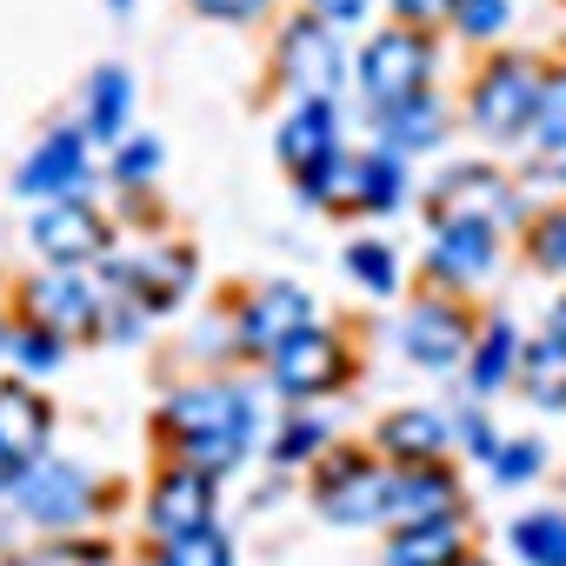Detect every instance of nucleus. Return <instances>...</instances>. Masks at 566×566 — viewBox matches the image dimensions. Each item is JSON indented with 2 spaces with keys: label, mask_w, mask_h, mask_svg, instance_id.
<instances>
[{
  "label": "nucleus",
  "mask_w": 566,
  "mask_h": 566,
  "mask_svg": "<svg viewBox=\"0 0 566 566\" xmlns=\"http://www.w3.org/2000/svg\"><path fill=\"white\" fill-rule=\"evenodd\" d=\"M427 67H433L427 41H420L413 28H394V34H374V41H367V54H360V87H367L380 107H400V101L420 94Z\"/></svg>",
  "instance_id": "1"
},
{
  "label": "nucleus",
  "mask_w": 566,
  "mask_h": 566,
  "mask_svg": "<svg viewBox=\"0 0 566 566\" xmlns=\"http://www.w3.org/2000/svg\"><path fill=\"white\" fill-rule=\"evenodd\" d=\"M539 74L526 67V61H493L486 67V81H480V94H473V120L486 127V134H520V127H533V114H539Z\"/></svg>",
  "instance_id": "2"
},
{
  "label": "nucleus",
  "mask_w": 566,
  "mask_h": 566,
  "mask_svg": "<svg viewBox=\"0 0 566 566\" xmlns=\"http://www.w3.org/2000/svg\"><path fill=\"white\" fill-rule=\"evenodd\" d=\"M167 420L180 427V447H187V440H253L260 413L233 387H187L167 400Z\"/></svg>",
  "instance_id": "3"
},
{
  "label": "nucleus",
  "mask_w": 566,
  "mask_h": 566,
  "mask_svg": "<svg viewBox=\"0 0 566 566\" xmlns=\"http://www.w3.org/2000/svg\"><path fill=\"white\" fill-rule=\"evenodd\" d=\"M14 493H21V513L28 520H41V526H74L81 513H87V473L81 467H67V460H34L21 480H14Z\"/></svg>",
  "instance_id": "4"
},
{
  "label": "nucleus",
  "mask_w": 566,
  "mask_h": 566,
  "mask_svg": "<svg viewBox=\"0 0 566 566\" xmlns=\"http://www.w3.org/2000/svg\"><path fill=\"white\" fill-rule=\"evenodd\" d=\"M506 207H513L506 200V180L486 174V167H453L440 180V193H433V220L440 227H493Z\"/></svg>",
  "instance_id": "5"
},
{
  "label": "nucleus",
  "mask_w": 566,
  "mask_h": 566,
  "mask_svg": "<svg viewBox=\"0 0 566 566\" xmlns=\"http://www.w3.org/2000/svg\"><path fill=\"white\" fill-rule=\"evenodd\" d=\"M147 520H154V533H160V539L207 533V526H213V480H207V473H193V467L167 473V480L154 486V500H147Z\"/></svg>",
  "instance_id": "6"
},
{
  "label": "nucleus",
  "mask_w": 566,
  "mask_h": 566,
  "mask_svg": "<svg viewBox=\"0 0 566 566\" xmlns=\"http://www.w3.org/2000/svg\"><path fill=\"white\" fill-rule=\"evenodd\" d=\"M280 61H287V81L307 94V101H327L334 87H340V48H334V34L321 28V21H301V28H287V41H280Z\"/></svg>",
  "instance_id": "7"
},
{
  "label": "nucleus",
  "mask_w": 566,
  "mask_h": 566,
  "mask_svg": "<svg viewBox=\"0 0 566 566\" xmlns=\"http://www.w3.org/2000/svg\"><path fill=\"white\" fill-rule=\"evenodd\" d=\"M34 247H41L48 260L74 266V260H94V253L107 247V227H101L81 200H48V207L34 213Z\"/></svg>",
  "instance_id": "8"
},
{
  "label": "nucleus",
  "mask_w": 566,
  "mask_h": 566,
  "mask_svg": "<svg viewBox=\"0 0 566 566\" xmlns=\"http://www.w3.org/2000/svg\"><path fill=\"white\" fill-rule=\"evenodd\" d=\"M273 380H280V394H327L334 380H340V347L321 334V327H307V334H294L287 347L273 354Z\"/></svg>",
  "instance_id": "9"
},
{
  "label": "nucleus",
  "mask_w": 566,
  "mask_h": 566,
  "mask_svg": "<svg viewBox=\"0 0 566 566\" xmlns=\"http://www.w3.org/2000/svg\"><path fill=\"white\" fill-rule=\"evenodd\" d=\"M81 187H87V147H81V134H48L41 147H34V160L21 167V193H54V200H81Z\"/></svg>",
  "instance_id": "10"
},
{
  "label": "nucleus",
  "mask_w": 566,
  "mask_h": 566,
  "mask_svg": "<svg viewBox=\"0 0 566 566\" xmlns=\"http://www.w3.org/2000/svg\"><path fill=\"white\" fill-rule=\"evenodd\" d=\"M314 327V307H307V294L301 287H260L253 294V307L240 314V334H247V347H287L294 334H307Z\"/></svg>",
  "instance_id": "11"
},
{
  "label": "nucleus",
  "mask_w": 566,
  "mask_h": 566,
  "mask_svg": "<svg viewBox=\"0 0 566 566\" xmlns=\"http://www.w3.org/2000/svg\"><path fill=\"white\" fill-rule=\"evenodd\" d=\"M387 500H394V480H380V473L360 467V460H347V467L321 486V506H327V520H340V526H367V520H380Z\"/></svg>",
  "instance_id": "12"
},
{
  "label": "nucleus",
  "mask_w": 566,
  "mask_h": 566,
  "mask_svg": "<svg viewBox=\"0 0 566 566\" xmlns=\"http://www.w3.org/2000/svg\"><path fill=\"white\" fill-rule=\"evenodd\" d=\"M280 160H287L301 180L334 160V107L327 101H301L294 107V120L280 127Z\"/></svg>",
  "instance_id": "13"
},
{
  "label": "nucleus",
  "mask_w": 566,
  "mask_h": 566,
  "mask_svg": "<svg viewBox=\"0 0 566 566\" xmlns=\"http://www.w3.org/2000/svg\"><path fill=\"white\" fill-rule=\"evenodd\" d=\"M28 301H34V314H41V327H74V334H87V327H101V287H94V280H74V273H54V280H41V287H34Z\"/></svg>",
  "instance_id": "14"
},
{
  "label": "nucleus",
  "mask_w": 566,
  "mask_h": 566,
  "mask_svg": "<svg viewBox=\"0 0 566 566\" xmlns=\"http://www.w3.org/2000/svg\"><path fill=\"white\" fill-rule=\"evenodd\" d=\"M387 520L400 526H433V520H453V480L440 467H413L394 480V500H387Z\"/></svg>",
  "instance_id": "15"
},
{
  "label": "nucleus",
  "mask_w": 566,
  "mask_h": 566,
  "mask_svg": "<svg viewBox=\"0 0 566 566\" xmlns=\"http://www.w3.org/2000/svg\"><path fill=\"white\" fill-rule=\"evenodd\" d=\"M407 354H413L420 367L460 360V354H467V321H460L453 307H413V314H407Z\"/></svg>",
  "instance_id": "16"
},
{
  "label": "nucleus",
  "mask_w": 566,
  "mask_h": 566,
  "mask_svg": "<svg viewBox=\"0 0 566 566\" xmlns=\"http://www.w3.org/2000/svg\"><path fill=\"white\" fill-rule=\"evenodd\" d=\"M0 447H8L21 467H34L41 447H48V413H41V400L28 387H0Z\"/></svg>",
  "instance_id": "17"
},
{
  "label": "nucleus",
  "mask_w": 566,
  "mask_h": 566,
  "mask_svg": "<svg viewBox=\"0 0 566 566\" xmlns=\"http://www.w3.org/2000/svg\"><path fill=\"white\" fill-rule=\"evenodd\" d=\"M387 566H460V526L433 520V526H400Z\"/></svg>",
  "instance_id": "18"
},
{
  "label": "nucleus",
  "mask_w": 566,
  "mask_h": 566,
  "mask_svg": "<svg viewBox=\"0 0 566 566\" xmlns=\"http://www.w3.org/2000/svg\"><path fill=\"white\" fill-rule=\"evenodd\" d=\"M486 260H493V233L486 227H440L433 233V266L447 280H473V273H486Z\"/></svg>",
  "instance_id": "19"
},
{
  "label": "nucleus",
  "mask_w": 566,
  "mask_h": 566,
  "mask_svg": "<svg viewBox=\"0 0 566 566\" xmlns=\"http://www.w3.org/2000/svg\"><path fill=\"white\" fill-rule=\"evenodd\" d=\"M380 127H387V147L400 154V147H433L440 140V101L433 94H413V101H400V107H380Z\"/></svg>",
  "instance_id": "20"
},
{
  "label": "nucleus",
  "mask_w": 566,
  "mask_h": 566,
  "mask_svg": "<svg viewBox=\"0 0 566 566\" xmlns=\"http://www.w3.org/2000/svg\"><path fill=\"white\" fill-rule=\"evenodd\" d=\"M127 101H134L127 74H120V67H101L94 87H87V134H94V140H120V127H127Z\"/></svg>",
  "instance_id": "21"
},
{
  "label": "nucleus",
  "mask_w": 566,
  "mask_h": 566,
  "mask_svg": "<svg viewBox=\"0 0 566 566\" xmlns=\"http://www.w3.org/2000/svg\"><path fill=\"white\" fill-rule=\"evenodd\" d=\"M380 447L400 453V460H413V467H427V460L447 447V427H440L433 413H394V420L380 427Z\"/></svg>",
  "instance_id": "22"
},
{
  "label": "nucleus",
  "mask_w": 566,
  "mask_h": 566,
  "mask_svg": "<svg viewBox=\"0 0 566 566\" xmlns=\"http://www.w3.org/2000/svg\"><path fill=\"white\" fill-rule=\"evenodd\" d=\"M520 380H526V394L539 400V407H559L566 400V340H533L526 347V360H520Z\"/></svg>",
  "instance_id": "23"
},
{
  "label": "nucleus",
  "mask_w": 566,
  "mask_h": 566,
  "mask_svg": "<svg viewBox=\"0 0 566 566\" xmlns=\"http://www.w3.org/2000/svg\"><path fill=\"white\" fill-rule=\"evenodd\" d=\"M513 546L533 566H566V513H526V520H513Z\"/></svg>",
  "instance_id": "24"
},
{
  "label": "nucleus",
  "mask_w": 566,
  "mask_h": 566,
  "mask_svg": "<svg viewBox=\"0 0 566 566\" xmlns=\"http://www.w3.org/2000/svg\"><path fill=\"white\" fill-rule=\"evenodd\" d=\"M546 154H559L566 160V74H553L546 87H539V114H533V127H526Z\"/></svg>",
  "instance_id": "25"
},
{
  "label": "nucleus",
  "mask_w": 566,
  "mask_h": 566,
  "mask_svg": "<svg viewBox=\"0 0 566 566\" xmlns=\"http://www.w3.org/2000/svg\"><path fill=\"white\" fill-rule=\"evenodd\" d=\"M513 347H520V340H513V327H506V321H493V334H486V340H480V354H473V387H480V394H493V387L506 380Z\"/></svg>",
  "instance_id": "26"
},
{
  "label": "nucleus",
  "mask_w": 566,
  "mask_h": 566,
  "mask_svg": "<svg viewBox=\"0 0 566 566\" xmlns=\"http://www.w3.org/2000/svg\"><path fill=\"white\" fill-rule=\"evenodd\" d=\"M400 154L387 147V154H374V160H360V200L367 207H400Z\"/></svg>",
  "instance_id": "27"
},
{
  "label": "nucleus",
  "mask_w": 566,
  "mask_h": 566,
  "mask_svg": "<svg viewBox=\"0 0 566 566\" xmlns=\"http://www.w3.org/2000/svg\"><path fill=\"white\" fill-rule=\"evenodd\" d=\"M347 266H354V280H367V294H394V287H400V266H394V253H387L380 240L347 247Z\"/></svg>",
  "instance_id": "28"
},
{
  "label": "nucleus",
  "mask_w": 566,
  "mask_h": 566,
  "mask_svg": "<svg viewBox=\"0 0 566 566\" xmlns=\"http://www.w3.org/2000/svg\"><path fill=\"white\" fill-rule=\"evenodd\" d=\"M301 193H307V200H360V167L334 154L327 167H314V174L301 180Z\"/></svg>",
  "instance_id": "29"
},
{
  "label": "nucleus",
  "mask_w": 566,
  "mask_h": 566,
  "mask_svg": "<svg viewBox=\"0 0 566 566\" xmlns=\"http://www.w3.org/2000/svg\"><path fill=\"white\" fill-rule=\"evenodd\" d=\"M160 566H233V553H227V539L207 526V533H187V539H167V553H160Z\"/></svg>",
  "instance_id": "30"
},
{
  "label": "nucleus",
  "mask_w": 566,
  "mask_h": 566,
  "mask_svg": "<svg viewBox=\"0 0 566 566\" xmlns=\"http://www.w3.org/2000/svg\"><path fill=\"white\" fill-rule=\"evenodd\" d=\"M453 14L467 34H500L506 28V0H453Z\"/></svg>",
  "instance_id": "31"
},
{
  "label": "nucleus",
  "mask_w": 566,
  "mask_h": 566,
  "mask_svg": "<svg viewBox=\"0 0 566 566\" xmlns=\"http://www.w3.org/2000/svg\"><path fill=\"white\" fill-rule=\"evenodd\" d=\"M14 354H21V367H41V374H48V367L61 360V340H54L48 327H28V334L14 340Z\"/></svg>",
  "instance_id": "32"
},
{
  "label": "nucleus",
  "mask_w": 566,
  "mask_h": 566,
  "mask_svg": "<svg viewBox=\"0 0 566 566\" xmlns=\"http://www.w3.org/2000/svg\"><path fill=\"white\" fill-rule=\"evenodd\" d=\"M533 253H539V266H559V273H566V213L539 220V233H533Z\"/></svg>",
  "instance_id": "33"
},
{
  "label": "nucleus",
  "mask_w": 566,
  "mask_h": 566,
  "mask_svg": "<svg viewBox=\"0 0 566 566\" xmlns=\"http://www.w3.org/2000/svg\"><path fill=\"white\" fill-rule=\"evenodd\" d=\"M154 167H160V147H154V140H127V154H120V180H127V187H140Z\"/></svg>",
  "instance_id": "34"
},
{
  "label": "nucleus",
  "mask_w": 566,
  "mask_h": 566,
  "mask_svg": "<svg viewBox=\"0 0 566 566\" xmlns=\"http://www.w3.org/2000/svg\"><path fill=\"white\" fill-rule=\"evenodd\" d=\"M493 467H500V480H533V473H539V447H533V440H520V447H506Z\"/></svg>",
  "instance_id": "35"
},
{
  "label": "nucleus",
  "mask_w": 566,
  "mask_h": 566,
  "mask_svg": "<svg viewBox=\"0 0 566 566\" xmlns=\"http://www.w3.org/2000/svg\"><path fill=\"white\" fill-rule=\"evenodd\" d=\"M314 447H321V427L301 420V427H287V440H280V460H307Z\"/></svg>",
  "instance_id": "36"
},
{
  "label": "nucleus",
  "mask_w": 566,
  "mask_h": 566,
  "mask_svg": "<svg viewBox=\"0 0 566 566\" xmlns=\"http://www.w3.org/2000/svg\"><path fill=\"white\" fill-rule=\"evenodd\" d=\"M394 8L407 21H440V14H453V0H394Z\"/></svg>",
  "instance_id": "37"
},
{
  "label": "nucleus",
  "mask_w": 566,
  "mask_h": 566,
  "mask_svg": "<svg viewBox=\"0 0 566 566\" xmlns=\"http://www.w3.org/2000/svg\"><path fill=\"white\" fill-rule=\"evenodd\" d=\"M314 14H321V21H360L367 0H314Z\"/></svg>",
  "instance_id": "38"
},
{
  "label": "nucleus",
  "mask_w": 566,
  "mask_h": 566,
  "mask_svg": "<svg viewBox=\"0 0 566 566\" xmlns=\"http://www.w3.org/2000/svg\"><path fill=\"white\" fill-rule=\"evenodd\" d=\"M193 8H200V14H220V21H240V14L260 8V0H193Z\"/></svg>",
  "instance_id": "39"
},
{
  "label": "nucleus",
  "mask_w": 566,
  "mask_h": 566,
  "mask_svg": "<svg viewBox=\"0 0 566 566\" xmlns=\"http://www.w3.org/2000/svg\"><path fill=\"white\" fill-rule=\"evenodd\" d=\"M21 473H28V467H21V460H14V453H8V447H0V486H14V480H21Z\"/></svg>",
  "instance_id": "40"
},
{
  "label": "nucleus",
  "mask_w": 566,
  "mask_h": 566,
  "mask_svg": "<svg viewBox=\"0 0 566 566\" xmlns=\"http://www.w3.org/2000/svg\"><path fill=\"white\" fill-rule=\"evenodd\" d=\"M553 340H566V301L553 307Z\"/></svg>",
  "instance_id": "41"
},
{
  "label": "nucleus",
  "mask_w": 566,
  "mask_h": 566,
  "mask_svg": "<svg viewBox=\"0 0 566 566\" xmlns=\"http://www.w3.org/2000/svg\"><path fill=\"white\" fill-rule=\"evenodd\" d=\"M114 8H127V0H114Z\"/></svg>",
  "instance_id": "42"
},
{
  "label": "nucleus",
  "mask_w": 566,
  "mask_h": 566,
  "mask_svg": "<svg viewBox=\"0 0 566 566\" xmlns=\"http://www.w3.org/2000/svg\"><path fill=\"white\" fill-rule=\"evenodd\" d=\"M559 174H566V160H559Z\"/></svg>",
  "instance_id": "43"
}]
</instances>
